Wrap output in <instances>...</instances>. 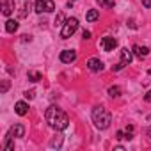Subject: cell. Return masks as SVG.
<instances>
[{
  "mask_svg": "<svg viewBox=\"0 0 151 151\" xmlns=\"http://www.w3.org/2000/svg\"><path fill=\"white\" fill-rule=\"evenodd\" d=\"M45 119H46L48 126H50L52 130H55V132H62V130H66L68 124H69L68 114H66L60 107H57V105H50V107L46 109Z\"/></svg>",
  "mask_w": 151,
  "mask_h": 151,
  "instance_id": "obj_1",
  "label": "cell"
},
{
  "mask_svg": "<svg viewBox=\"0 0 151 151\" xmlns=\"http://www.w3.org/2000/svg\"><path fill=\"white\" fill-rule=\"evenodd\" d=\"M93 123H94V126L98 130H107L110 126V123H112V116L105 107L98 105V107L93 109Z\"/></svg>",
  "mask_w": 151,
  "mask_h": 151,
  "instance_id": "obj_2",
  "label": "cell"
},
{
  "mask_svg": "<svg viewBox=\"0 0 151 151\" xmlns=\"http://www.w3.org/2000/svg\"><path fill=\"white\" fill-rule=\"evenodd\" d=\"M78 29V20L77 18H68L62 25V30H60V37L62 39H69Z\"/></svg>",
  "mask_w": 151,
  "mask_h": 151,
  "instance_id": "obj_3",
  "label": "cell"
},
{
  "mask_svg": "<svg viewBox=\"0 0 151 151\" xmlns=\"http://www.w3.org/2000/svg\"><path fill=\"white\" fill-rule=\"evenodd\" d=\"M55 9V4H53V0H36V4H34V11L43 14V13H52Z\"/></svg>",
  "mask_w": 151,
  "mask_h": 151,
  "instance_id": "obj_4",
  "label": "cell"
},
{
  "mask_svg": "<svg viewBox=\"0 0 151 151\" xmlns=\"http://www.w3.org/2000/svg\"><path fill=\"white\" fill-rule=\"evenodd\" d=\"M75 60H77V52L75 50H62L60 52V62L69 64V62H75Z\"/></svg>",
  "mask_w": 151,
  "mask_h": 151,
  "instance_id": "obj_5",
  "label": "cell"
},
{
  "mask_svg": "<svg viewBox=\"0 0 151 151\" xmlns=\"http://www.w3.org/2000/svg\"><path fill=\"white\" fill-rule=\"evenodd\" d=\"M100 46H101L105 52H112V50L117 46V41H116L114 37H109V36H107V37H103V39L100 41Z\"/></svg>",
  "mask_w": 151,
  "mask_h": 151,
  "instance_id": "obj_6",
  "label": "cell"
},
{
  "mask_svg": "<svg viewBox=\"0 0 151 151\" xmlns=\"http://www.w3.org/2000/svg\"><path fill=\"white\" fill-rule=\"evenodd\" d=\"M87 68H89V71H93V73H100V71H103V62H101L100 59L93 57V59L87 60Z\"/></svg>",
  "mask_w": 151,
  "mask_h": 151,
  "instance_id": "obj_7",
  "label": "cell"
},
{
  "mask_svg": "<svg viewBox=\"0 0 151 151\" xmlns=\"http://www.w3.org/2000/svg\"><path fill=\"white\" fill-rule=\"evenodd\" d=\"M7 133H11L14 139H22V137H25V126L22 123H16L14 126H11V130Z\"/></svg>",
  "mask_w": 151,
  "mask_h": 151,
  "instance_id": "obj_8",
  "label": "cell"
},
{
  "mask_svg": "<svg viewBox=\"0 0 151 151\" xmlns=\"http://www.w3.org/2000/svg\"><path fill=\"white\" fill-rule=\"evenodd\" d=\"M13 11H14V0H2V14L11 16Z\"/></svg>",
  "mask_w": 151,
  "mask_h": 151,
  "instance_id": "obj_9",
  "label": "cell"
},
{
  "mask_svg": "<svg viewBox=\"0 0 151 151\" xmlns=\"http://www.w3.org/2000/svg\"><path fill=\"white\" fill-rule=\"evenodd\" d=\"M132 60H133V50L123 48V50H121V62H123L124 66H128Z\"/></svg>",
  "mask_w": 151,
  "mask_h": 151,
  "instance_id": "obj_10",
  "label": "cell"
},
{
  "mask_svg": "<svg viewBox=\"0 0 151 151\" xmlns=\"http://www.w3.org/2000/svg\"><path fill=\"white\" fill-rule=\"evenodd\" d=\"M133 53H135L139 59H144V57H147V55H149V48H147V46L135 45V46H133Z\"/></svg>",
  "mask_w": 151,
  "mask_h": 151,
  "instance_id": "obj_11",
  "label": "cell"
},
{
  "mask_svg": "<svg viewBox=\"0 0 151 151\" xmlns=\"http://www.w3.org/2000/svg\"><path fill=\"white\" fill-rule=\"evenodd\" d=\"M14 112H16L18 116H27V114H29V105H27L25 101H18V103L14 105Z\"/></svg>",
  "mask_w": 151,
  "mask_h": 151,
  "instance_id": "obj_12",
  "label": "cell"
},
{
  "mask_svg": "<svg viewBox=\"0 0 151 151\" xmlns=\"http://www.w3.org/2000/svg\"><path fill=\"white\" fill-rule=\"evenodd\" d=\"M100 18V13L96 11V9H91V11H87V14H86V20L89 22V23H93V22H96Z\"/></svg>",
  "mask_w": 151,
  "mask_h": 151,
  "instance_id": "obj_13",
  "label": "cell"
},
{
  "mask_svg": "<svg viewBox=\"0 0 151 151\" xmlns=\"http://www.w3.org/2000/svg\"><path fill=\"white\" fill-rule=\"evenodd\" d=\"M6 30L11 32V34L16 32V30H18V22H16V20H7V22H6Z\"/></svg>",
  "mask_w": 151,
  "mask_h": 151,
  "instance_id": "obj_14",
  "label": "cell"
},
{
  "mask_svg": "<svg viewBox=\"0 0 151 151\" xmlns=\"http://www.w3.org/2000/svg\"><path fill=\"white\" fill-rule=\"evenodd\" d=\"M27 78H29L30 82H39V80L43 78V75H41L39 71H29V73H27Z\"/></svg>",
  "mask_w": 151,
  "mask_h": 151,
  "instance_id": "obj_15",
  "label": "cell"
},
{
  "mask_svg": "<svg viewBox=\"0 0 151 151\" xmlns=\"http://www.w3.org/2000/svg\"><path fill=\"white\" fill-rule=\"evenodd\" d=\"M109 96L110 98H119L121 96V87L119 86H110L109 87Z\"/></svg>",
  "mask_w": 151,
  "mask_h": 151,
  "instance_id": "obj_16",
  "label": "cell"
},
{
  "mask_svg": "<svg viewBox=\"0 0 151 151\" xmlns=\"http://www.w3.org/2000/svg\"><path fill=\"white\" fill-rule=\"evenodd\" d=\"M62 140H64V137H62V135L59 133V135H55V137H53V139L50 140V146H52V147H57V149H59V147L62 146Z\"/></svg>",
  "mask_w": 151,
  "mask_h": 151,
  "instance_id": "obj_17",
  "label": "cell"
},
{
  "mask_svg": "<svg viewBox=\"0 0 151 151\" xmlns=\"http://www.w3.org/2000/svg\"><path fill=\"white\" fill-rule=\"evenodd\" d=\"M96 4L100 7H103V9H112L116 2H114V0H96Z\"/></svg>",
  "mask_w": 151,
  "mask_h": 151,
  "instance_id": "obj_18",
  "label": "cell"
},
{
  "mask_svg": "<svg viewBox=\"0 0 151 151\" xmlns=\"http://www.w3.org/2000/svg\"><path fill=\"white\" fill-rule=\"evenodd\" d=\"M13 139H14V137H13L11 133H7V135H6V144H4V147H6L7 151H13V149H14V144H13Z\"/></svg>",
  "mask_w": 151,
  "mask_h": 151,
  "instance_id": "obj_19",
  "label": "cell"
},
{
  "mask_svg": "<svg viewBox=\"0 0 151 151\" xmlns=\"http://www.w3.org/2000/svg\"><path fill=\"white\" fill-rule=\"evenodd\" d=\"M62 22H66V20H64V14H62V13H59V14L55 16V22H53V25H55V27H57V25H64Z\"/></svg>",
  "mask_w": 151,
  "mask_h": 151,
  "instance_id": "obj_20",
  "label": "cell"
},
{
  "mask_svg": "<svg viewBox=\"0 0 151 151\" xmlns=\"http://www.w3.org/2000/svg\"><path fill=\"white\" fill-rule=\"evenodd\" d=\"M27 9L30 11V2H25V4H23V11L20 13V16H22V18H23V16H27Z\"/></svg>",
  "mask_w": 151,
  "mask_h": 151,
  "instance_id": "obj_21",
  "label": "cell"
},
{
  "mask_svg": "<svg viewBox=\"0 0 151 151\" xmlns=\"http://www.w3.org/2000/svg\"><path fill=\"white\" fill-rule=\"evenodd\" d=\"M25 98H27V100H34V98H36V91H34V89L25 91Z\"/></svg>",
  "mask_w": 151,
  "mask_h": 151,
  "instance_id": "obj_22",
  "label": "cell"
},
{
  "mask_svg": "<svg viewBox=\"0 0 151 151\" xmlns=\"http://www.w3.org/2000/svg\"><path fill=\"white\" fill-rule=\"evenodd\" d=\"M7 89H9V80H4L2 82V93H7Z\"/></svg>",
  "mask_w": 151,
  "mask_h": 151,
  "instance_id": "obj_23",
  "label": "cell"
},
{
  "mask_svg": "<svg viewBox=\"0 0 151 151\" xmlns=\"http://www.w3.org/2000/svg\"><path fill=\"white\" fill-rule=\"evenodd\" d=\"M123 68H124V64H123V62H119V64L112 66V71H119V69H123Z\"/></svg>",
  "mask_w": 151,
  "mask_h": 151,
  "instance_id": "obj_24",
  "label": "cell"
},
{
  "mask_svg": "<svg viewBox=\"0 0 151 151\" xmlns=\"http://www.w3.org/2000/svg\"><path fill=\"white\" fill-rule=\"evenodd\" d=\"M116 139H117V140H124V132H121V130H119V132L116 133Z\"/></svg>",
  "mask_w": 151,
  "mask_h": 151,
  "instance_id": "obj_25",
  "label": "cell"
},
{
  "mask_svg": "<svg viewBox=\"0 0 151 151\" xmlns=\"http://www.w3.org/2000/svg\"><path fill=\"white\" fill-rule=\"evenodd\" d=\"M144 101H146V103H151V91H147V93L144 94Z\"/></svg>",
  "mask_w": 151,
  "mask_h": 151,
  "instance_id": "obj_26",
  "label": "cell"
},
{
  "mask_svg": "<svg viewBox=\"0 0 151 151\" xmlns=\"http://www.w3.org/2000/svg\"><path fill=\"white\" fill-rule=\"evenodd\" d=\"M22 41H23V43H30V41H32V36H27V34H25V36H22Z\"/></svg>",
  "mask_w": 151,
  "mask_h": 151,
  "instance_id": "obj_27",
  "label": "cell"
},
{
  "mask_svg": "<svg viewBox=\"0 0 151 151\" xmlns=\"http://www.w3.org/2000/svg\"><path fill=\"white\" fill-rule=\"evenodd\" d=\"M140 2H142V6H144V7H147V9L151 7V0H140Z\"/></svg>",
  "mask_w": 151,
  "mask_h": 151,
  "instance_id": "obj_28",
  "label": "cell"
},
{
  "mask_svg": "<svg viewBox=\"0 0 151 151\" xmlns=\"http://www.w3.org/2000/svg\"><path fill=\"white\" fill-rule=\"evenodd\" d=\"M82 36H84V39H89V37H91V32H89V30H84Z\"/></svg>",
  "mask_w": 151,
  "mask_h": 151,
  "instance_id": "obj_29",
  "label": "cell"
},
{
  "mask_svg": "<svg viewBox=\"0 0 151 151\" xmlns=\"http://www.w3.org/2000/svg\"><path fill=\"white\" fill-rule=\"evenodd\" d=\"M147 135H149V137H151V126H149V130H147Z\"/></svg>",
  "mask_w": 151,
  "mask_h": 151,
  "instance_id": "obj_30",
  "label": "cell"
}]
</instances>
